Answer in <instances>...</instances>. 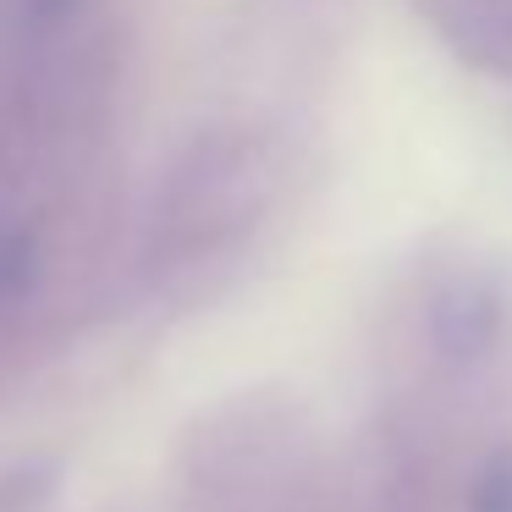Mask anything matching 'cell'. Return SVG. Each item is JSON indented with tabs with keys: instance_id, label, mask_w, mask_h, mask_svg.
Wrapping results in <instances>:
<instances>
[{
	"instance_id": "3",
	"label": "cell",
	"mask_w": 512,
	"mask_h": 512,
	"mask_svg": "<svg viewBox=\"0 0 512 512\" xmlns=\"http://www.w3.org/2000/svg\"><path fill=\"white\" fill-rule=\"evenodd\" d=\"M281 430L270 413H226L210 430L204 452L193 457V479H199L204 501H243L248 490H259L281 463Z\"/></svg>"
},
{
	"instance_id": "4",
	"label": "cell",
	"mask_w": 512,
	"mask_h": 512,
	"mask_svg": "<svg viewBox=\"0 0 512 512\" xmlns=\"http://www.w3.org/2000/svg\"><path fill=\"white\" fill-rule=\"evenodd\" d=\"M468 512H512V452H501L479 474L474 496H468Z\"/></svg>"
},
{
	"instance_id": "1",
	"label": "cell",
	"mask_w": 512,
	"mask_h": 512,
	"mask_svg": "<svg viewBox=\"0 0 512 512\" xmlns=\"http://www.w3.org/2000/svg\"><path fill=\"white\" fill-rule=\"evenodd\" d=\"M276 204V155L248 127H210L177 155L155 199L149 276L199 281L237 259Z\"/></svg>"
},
{
	"instance_id": "2",
	"label": "cell",
	"mask_w": 512,
	"mask_h": 512,
	"mask_svg": "<svg viewBox=\"0 0 512 512\" xmlns=\"http://www.w3.org/2000/svg\"><path fill=\"white\" fill-rule=\"evenodd\" d=\"M419 320H424V347H430L435 364L474 369L501 347L507 298H501V287L490 276H479V270H452V276H441L430 287Z\"/></svg>"
},
{
	"instance_id": "5",
	"label": "cell",
	"mask_w": 512,
	"mask_h": 512,
	"mask_svg": "<svg viewBox=\"0 0 512 512\" xmlns=\"http://www.w3.org/2000/svg\"><path fill=\"white\" fill-rule=\"evenodd\" d=\"M72 12H78V0H17V17H23L28 34H45V28H56Z\"/></svg>"
}]
</instances>
